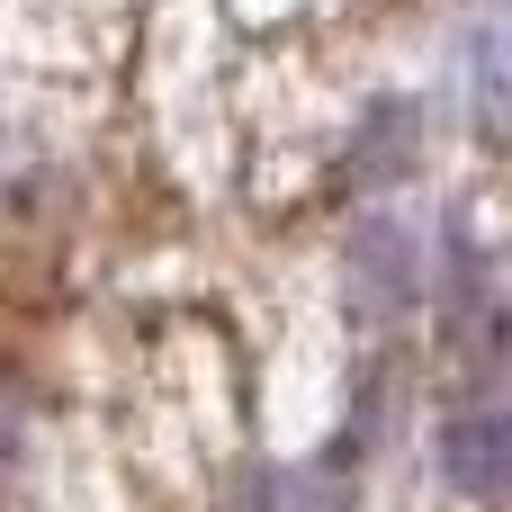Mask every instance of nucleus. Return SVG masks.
I'll use <instances>...</instances> for the list:
<instances>
[{
	"mask_svg": "<svg viewBox=\"0 0 512 512\" xmlns=\"http://www.w3.org/2000/svg\"><path fill=\"white\" fill-rule=\"evenodd\" d=\"M441 477L477 504H512V414H468L441 432Z\"/></svg>",
	"mask_w": 512,
	"mask_h": 512,
	"instance_id": "obj_1",
	"label": "nucleus"
},
{
	"mask_svg": "<svg viewBox=\"0 0 512 512\" xmlns=\"http://www.w3.org/2000/svg\"><path fill=\"white\" fill-rule=\"evenodd\" d=\"M351 486L342 477H315V468H252L234 486V512H342Z\"/></svg>",
	"mask_w": 512,
	"mask_h": 512,
	"instance_id": "obj_2",
	"label": "nucleus"
},
{
	"mask_svg": "<svg viewBox=\"0 0 512 512\" xmlns=\"http://www.w3.org/2000/svg\"><path fill=\"white\" fill-rule=\"evenodd\" d=\"M477 81H486V99L512 117V18L477 27Z\"/></svg>",
	"mask_w": 512,
	"mask_h": 512,
	"instance_id": "obj_3",
	"label": "nucleus"
}]
</instances>
